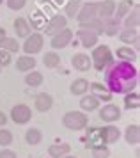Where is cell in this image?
<instances>
[{"label":"cell","instance_id":"obj_1","mask_svg":"<svg viewBox=\"0 0 140 158\" xmlns=\"http://www.w3.org/2000/svg\"><path fill=\"white\" fill-rule=\"evenodd\" d=\"M138 69L133 62L113 60L105 69V85L112 94H126L138 87Z\"/></svg>","mask_w":140,"mask_h":158},{"label":"cell","instance_id":"obj_2","mask_svg":"<svg viewBox=\"0 0 140 158\" xmlns=\"http://www.w3.org/2000/svg\"><path fill=\"white\" fill-rule=\"evenodd\" d=\"M113 60H115V57H113V52L110 50V46H106V44H96V46L92 48L91 62H92V66H94L96 71L103 73Z\"/></svg>","mask_w":140,"mask_h":158},{"label":"cell","instance_id":"obj_3","mask_svg":"<svg viewBox=\"0 0 140 158\" xmlns=\"http://www.w3.org/2000/svg\"><path fill=\"white\" fill-rule=\"evenodd\" d=\"M62 124H64V128L71 130V131H80V130L87 128L89 117H87V114H84L82 110H71V112H66V114H64Z\"/></svg>","mask_w":140,"mask_h":158},{"label":"cell","instance_id":"obj_4","mask_svg":"<svg viewBox=\"0 0 140 158\" xmlns=\"http://www.w3.org/2000/svg\"><path fill=\"white\" fill-rule=\"evenodd\" d=\"M43 46H44V36H43L41 32H30L27 37H25V43L21 44V48L23 52L27 53V55H35V53H39L43 50Z\"/></svg>","mask_w":140,"mask_h":158},{"label":"cell","instance_id":"obj_5","mask_svg":"<svg viewBox=\"0 0 140 158\" xmlns=\"http://www.w3.org/2000/svg\"><path fill=\"white\" fill-rule=\"evenodd\" d=\"M9 117L13 119V123L20 124V126L28 124L30 119H32V108L28 107V105H25V103H18V105H14V107L11 108Z\"/></svg>","mask_w":140,"mask_h":158},{"label":"cell","instance_id":"obj_6","mask_svg":"<svg viewBox=\"0 0 140 158\" xmlns=\"http://www.w3.org/2000/svg\"><path fill=\"white\" fill-rule=\"evenodd\" d=\"M94 18H98V2H85V4H82L76 15V22L80 23V27L89 23Z\"/></svg>","mask_w":140,"mask_h":158},{"label":"cell","instance_id":"obj_7","mask_svg":"<svg viewBox=\"0 0 140 158\" xmlns=\"http://www.w3.org/2000/svg\"><path fill=\"white\" fill-rule=\"evenodd\" d=\"M73 30L71 29H62L60 32H57L55 36H51V41H50V44H51V48L53 50H62V48H66L68 44H71V41H73Z\"/></svg>","mask_w":140,"mask_h":158},{"label":"cell","instance_id":"obj_8","mask_svg":"<svg viewBox=\"0 0 140 158\" xmlns=\"http://www.w3.org/2000/svg\"><path fill=\"white\" fill-rule=\"evenodd\" d=\"M76 39L80 41V44L84 46V48H94L99 41V36L96 32H92L91 29H85V27H80L76 30Z\"/></svg>","mask_w":140,"mask_h":158},{"label":"cell","instance_id":"obj_9","mask_svg":"<svg viewBox=\"0 0 140 158\" xmlns=\"http://www.w3.org/2000/svg\"><path fill=\"white\" fill-rule=\"evenodd\" d=\"M66 27H68V18L64 15H53L46 22L44 30H46V36L51 37V36H55L57 32H60L62 29H66Z\"/></svg>","mask_w":140,"mask_h":158},{"label":"cell","instance_id":"obj_10","mask_svg":"<svg viewBox=\"0 0 140 158\" xmlns=\"http://www.w3.org/2000/svg\"><path fill=\"white\" fill-rule=\"evenodd\" d=\"M121 108L117 105H113V103H108L105 105L103 108H99V119L103 123H108V124H112V123H117L121 119Z\"/></svg>","mask_w":140,"mask_h":158},{"label":"cell","instance_id":"obj_11","mask_svg":"<svg viewBox=\"0 0 140 158\" xmlns=\"http://www.w3.org/2000/svg\"><path fill=\"white\" fill-rule=\"evenodd\" d=\"M71 66L76 69V71H89L92 68V62H91V57L87 55V53H84V52H78V53H75L73 57H71Z\"/></svg>","mask_w":140,"mask_h":158},{"label":"cell","instance_id":"obj_12","mask_svg":"<svg viewBox=\"0 0 140 158\" xmlns=\"http://www.w3.org/2000/svg\"><path fill=\"white\" fill-rule=\"evenodd\" d=\"M34 107L37 112H48L50 108L53 107V96L50 93H39L34 98Z\"/></svg>","mask_w":140,"mask_h":158},{"label":"cell","instance_id":"obj_13","mask_svg":"<svg viewBox=\"0 0 140 158\" xmlns=\"http://www.w3.org/2000/svg\"><path fill=\"white\" fill-rule=\"evenodd\" d=\"M115 0H99L98 2V18L99 20H108L115 13Z\"/></svg>","mask_w":140,"mask_h":158},{"label":"cell","instance_id":"obj_14","mask_svg":"<svg viewBox=\"0 0 140 158\" xmlns=\"http://www.w3.org/2000/svg\"><path fill=\"white\" fill-rule=\"evenodd\" d=\"M99 131H101L103 144H113V142H117L121 137V130L117 126H113V124H106L103 128H99Z\"/></svg>","mask_w":140,"mask_h":158},{"label":"cell","instance_id":"obj_15","mask_svg":"<svg viewBox=\"0 0 140 158\" xmlns=\"http://www.w3.org/2000/svg\"><path fill=\"white\" fill-rule=\"evenodd\" d=\"M89 91H91V94H94L99 101H110L112 100V93L108 91V87L103 85V84H99V82L89 84Z\"/></svg>","mask_w":140,"mask_h":158},{"label":"cell","instance_id":"obj_16","mask_svg":"<svg viewBox=\"0 0 140 158\" xmlns=\"http://www.w3.org/2000/svg\"><path fill=\"white\" fill-rule=\"evenodd\" d=\"M37 64V60H35L34 55H20L18 60H16V71H21V73H28L32 71Z\"/></svg>","mask_w":140,"mask_h":158},{"label":"cell","instance_id":"obj_17","mask_svg":"<svg viewBox=\"0 0 140 158\" xmlns=\"http://www.w3.org/2000/svg\"><path fill=\"white\" fill-rule=\"evenodd\" d=\"M14 32H16V36L21 37V39H25V37L32 32V29H30V25H28V20L27 18H23V16H18V18H14Z\"/></svg>","mask_w":140,"mask_h":158},{"label":"cell","instance_id":"obj_18","mask_svg":"<svg viewBox=\"0 0 140 158\" xmlns=\"http://www.w3.org/2000/svg\"><path fill=\"white\" fill-rule=\"evenodd\" d=\"M113 57H117V60H126V62H137V59H138V53H137V50L135 48H131V46H121V48H117V52H115V55Z\"/></svg>","mask_w":140,"mask_h":158},{"label":"cell","instance_id":"obj_19","mask_svg":"<svg viewBox=\"0 0 140 158\" xmlns=\"http://www.w3.org/2000/svg\"><path fill=\"white\" fill-rule=\"evenodd\" d=\"M122 29V22L121 20H117V18H108V20H103V34H106V36H117L119 34V30Z\"/></svg>","mask_w":140,"mask_h":158},{"label":"cell","instance_id":"obj_20","mask_svg":"<svg viewBox=\"0 0 140 158\" xmlns=\"http://www.w3.org/2000/svg\"><path fill=\"white\" fill-rule=\"evenodd\" d=\"M99 103L101 101L94 94H84L80 100V108H82V112H94L99 108Z\"/></svg>","mask_w":140,"mask_h":158},{"label":"cell","instance_id":"obj_21","mask_svg":"<svg viewBox=\"0 0 140 158\" xmlns=\"http://www.w3.org/2000/svg\"><path fill=\"white\" fill-rule=\"evenodd\" d=\"M71 153V146L68 142H55L48 148V155L51 158H62Z\"/></svg>","mask_w":140,"mask_h":158},{"label":"cell","instance_id":"obj_22","mask_svg":"<svg viewBox=\"0 0 140 158\" xmlns=\"http://www.w3.org/2000/svg\"><path fill=\"white\" fill-rule=\"evenodd\" d=\"M119 39L122 43H126V46L130 44H138V29H122L119 30Z\"/></svg>","mask_w":140,"mask_h":158},{"label":"cell","instance_id":"obj_23","mask_svg":"<svg viewBox=\"0 0 140 158\" xmlns=\"http://www.w3.org/2000/svg\"><path fill=\"white\" fill-rule=\"evenodd\" d=\"M124 140L130 146H138V142H140V126L138 124H130L124 130Z\"/></svg>","mask_w":140,"mask_h":158},{"label":"cell","instance_id":"obj_24","mask_svg":"<svg viewBox=\"0 0 140 158\" xmlns=\"http://www.w3.org/2000/svg\"><path fill=\"white\" fill-rule=\"evenodd\" d=\"M85 140H87V148H94V146H99L103 144L101 140V131H99L98 126H91V128H85Z\"/></svg>","mask_w":140,"mask_h":158},{"label":"cell","instance_id":"obj_25","mask_svg":"<svg viewBox=\"0 0 140 158\" xmlns=\"http://www.w3.org/2000/svg\"><path fill=\"white\" fill-rule=\"evenodd\" d=\"M69 91L73 96H84V94H87L89 93V80H85V78L73 80L69 85Z\"/></svg>","mask_w":140,"mask_h":158},{"label":"cell","instance_id":"obj_26","mask_svg":"<svg viewBox=\"0 0 140 158\" xmlns=\"http://www.w3.org/2000/svg\"><path fill=\"white\" fill-rule=\"evenodd\" d=\"M138 22H140L138 7L135 6L133 11H130L126 15V18L122 20V27H124V29H138Z\"/></svg>","mask_w":140,"mask_h":158},{"label":"cell","instance_id":"obj_27","mask_svg":"<svg viewBox=\"0 0 140 158\" xmlns=\"http://www.w3.org/2000/svg\"><path fill=\"white\" fill-rule=\"evenodd\" d=\"M25 142L28 146H37L43 142V131L39 128H28L25 131Z\"/></svg>","mask_w":140,"mask_h":158},{"label":"cell","instance_id":"obj_28","mask_svg":"<svg viewBox=\"0 0 140 158\" xmlns=\"http://www.w3.org/2000/svg\"><path fill=\"white\" fill-rule=\"evenodd\" d=\"M131 6H133V4H131V0H121L119 4L115 6L113 18H117V20H121V22H122V20L126 18V15L131 11Z\"/></svg>","mask_w":140,"mask_h":158},{"label":"cell","instance_id":"obj_29","mask_svg":"<svg viewBox=\"0 0 140 158\" xmlns=\"http://www.w3.org/2000/svg\"><path fill=\"white\" fill-rule=\"evenodd\" d=\"M43 64L46 66L48 69H57L60 66V55L57 52H46L43 57Z\"/></svg>","mask_w":140,"mask_h":158},{"label":"cell","instance_id":"obj_30","mask_svg":"<svg viewBox=\"0 0 140 158\" xmlns=\"http://www.w3.org/2000/svg\"><path fill=\"white\" fill-rule=\"evenodd\" d=\"M0 50H7L9 53H16L20 50V43H18V39L6 36L0 39Z\"/></svg>","mask_w":140,"mask_h":158},{"label":"cell","instance_id":"obj_31","mask_svg":"<svg viewBox=\"0 0 140 158\" xmlns=\"http://www.w3.org/2000/svg\"><path fill=\"white\" fill-rule=\"evenodd\" d=\"M140 107V96L137 91H131V93L124 94V108L128 110H137Z\"/></svg>","mask_w":140,"mask_h":158},{"label":"cell","instance_id":"obj_32","mask_svg":"<svg viewBox=\"0 0 140 158\" xmlns=\"http://www.w3.org/2000/svg\"><path fill=\"white\" fill-rule=\"evenodd\" d=\"M43 80H44V77H43L41 71H28L27 75H25V84H27L28 87H39L43 85Z\"/></svg>","mask_w":140,"mask_h":158},{"label":"cell","instance_id":"obj_33","mask_svg":"<svg viewBox=\"0 0 140 158\" xmlns=\"http://www.w3.org/2000/svg\"><path fill=\"white\" fill-rule=\"evenodd\" d=\"M46 15H43L41 11H35L34 15H30V22H28V25H30V29H44L46 27Z\"/></svg>","mask_w":140,"mask_h":158},{"label":"cell","instance_id":"obj_34","mask_svg":"<svg viewBox=\"0 0 140 158\" xmlns=\"http://www.w3.org/2000/svg\"><path fill=\"white\" fill-rule=\"evenodd\" d=\"M82 6V0H69L68 4H66V7H64V15L68 20H75L78 15V9Z\"/></svg>","mask_w":140,"mask_h":158},{"label":"cell","instance_id":"obj_35","mask_svg":"<svg viewBox=\"0 0 140 158\" xmlns=\"http://www.w3.org/2000/svg\"><path fill=\"white\" fill-rule=\"evenodd\" d=\"M92 158H110V148L108 144H99V146H94L91 148Z\"/></svg>","mask_w":140,"mask_h":158},{"label":"cell","instance_id":"obj_36","mask_svg":"<svg viewBox=\"0 0 140 158\" xmlns=\"http://www.w3.org/2000/svg\"><path fill=\"white\" fill-rule=\"evenodd\" d=\"M13 144V131L7 128H0V148H9Z\"/></svg>","mask_w":140,"mask_h":158},{"label":"cell","instance_id":"obj_37","mask_svg":"<svg viewBox=\"0 0 140 158\" xmlns=\"http://www.w3.org/2000/svg\"><path fill=\"white\" fill-rule=\"evenodd\" d=\"M82 27H85V29H91L92 32H96L98 36H101V34H103V20H99V18H94V20H91L89 23L82 25Z\"/></svg>","mask_w":140,"mask_h":158},{"label":"cell","instance_id":"obj_38","mask_svg":"<svg viewBox=\"0 0 140 158\" xmlns=\"http://www.w3.org/2000/svg\"><path fill=\"white\" fill-rule=\"evenodd\" d=\"M6 4L11 11H21V9L25 7L27 0H6Z\"/></svg>","mask_w":140,"mask_h":158},{"label":"cell","instance_id":"obj_39","mask_svg":"<svg viewBox=\"0 0 140 158\" xmlns=\"http://www.w3.org/2000/svg\"><path fill=\"white\" fill-rule=\"evenodd\" d=\"M11 64V53L7 50H0V68H7Z\"/></svg>","mask_w":140,"mask_h":158},{"label":"cell","instance_id":"obj_40","mask_svg":"<svg viewBox=\"0 0 140 158\" xmlns=\"http://www.w3.org/2000/svg\"><path fill=\"white\" fill-rule=\"evenodd\" d=\"M0 158H16V153L13 149H9V148H4L0 151Z\"/></svg>","mask_w":140,"mask_h":158},{"label":"cell","instance_id":"obj_41","mask_svg":"<svg viewBox=\"0 0 140 158\" xmlns=\"http://www.w3.org/2000/svg\"><path fill=\"white\" fill-rule=\"evenodd\" d=\"M7 119H9V117H7V114L0 110V128H4V126L7 124Z\"/></svg>","mask_w":140,"mask_h":158},{"label":"cell","instance_id":"obj_42","mask_svg":"<svg viewBox=\"0 0 140 158\" xmlns=\"http://www.w3.org/2000/svg\"><path fill=\"white\" fill-rule=\"evenodd\" d=\"M6 36H7L6 29H2V27H0V39H2V37H6Z\"/></svg>","mask_w":140,"mask_h":158},{"label":"cell","instance_id":"obj_43","mask_svg":"<svg viewBox=\"0 0 140 158\" xmlns=\"http://www.w3.org/2000/svg\"><path fill=\"white\" fill-rule=\"evenodd\" d=\"M62 158H78V156H75V155H71L69 153V155H66V156H62Z\"/></svg>","mask_w":140,"mask_h":158},{"label":"cell","instance_id":"obj_44","mask_svg":"<svg viewBox=\"0 0 140 158\" xmlns=\"http://www.w3.org/2000/svg\"><path fill=\"white\" fill-rule=\"evenodd\" d=\"M89 2H99V0H89Z\"/></svg>","mask_w":140,"mask_h":158},{"label":"cell","instance_id":"obj_45","mask_svg":"<svg viewBox=\"0 0 140 158\" xmlns=\"http://www.w3.org/2000/svg\"><path fill=\"white\" fill-rule=\"evenodd\" d=\"M0 4H4V0H0Z\"/></svg>","mask_w":140,"mask_h":158},{"label":"cell","instance_id":"obj_46","mask_svg":"<svg viewBox=\"0 0 140 158\" xmlns=\"http://www.w3.org/2000/svg\"><path fill=\"white\" fill-rule=\"evenodd\" d=\"M0 73H2V68H0Z\"/></svg>","mask_w":140,"mask_h":158},{"label":"cell","instance_id":"obj_47","mask_svg":"<svg viewBox=\"0 0 140 158\" xmlns=\"http://www.w3.org/2000/svg\"><path fill=\"white\" fill-rule=\"evenodd\" d=\"M44 2H48V0H44Z\"/></svg>","mask_w":140,"mask_h":158}]
</instances>
